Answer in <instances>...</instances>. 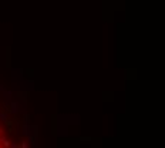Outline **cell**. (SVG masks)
<instances>
[{"label": "cell", "mask_w": 165, "mask_h": 148, "mask_svg": "<svg viewBox=\"0 0 165 148\" xmlns=\"http://www.w3.org/2000/svg\"><path fill=\"white\" fill-rule=\"evenodd\" d=\"M2 132H3V131H2V128H0V135H2Z\"/></svg>", "instance_id": "7a4b0ae2"}, {"label": "cell", "mask_w": 165, "mask_h": 148, "mask_svg": "<svg viewBox=\"0 0 165 148\" xmlns=\"http://www.w3.org/2000/svg\"><path fill=\"white\" fill-rule=\"evenodd\" d=\"M3 145H4V147H9V145H10V142H9V141L6 140V138H3Z\"/></svg>", "instance_id": "6da1fadb"}]
</instances>
